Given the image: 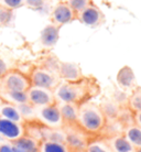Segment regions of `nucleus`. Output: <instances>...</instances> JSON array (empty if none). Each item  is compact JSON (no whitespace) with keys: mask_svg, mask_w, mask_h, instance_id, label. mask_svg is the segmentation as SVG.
Listing matches in <instances>:
<instances>
[{"mask_svg":"<svg viewBox=\"0 0 141 152\" xmlns=\"http://www.w3.org/2000/svg\"><path fill=\"white\" fill-rule=\"evenodd\" d=\"M98 93V85L94 78L82 77L76 82H62L53 89L55 102L61 104L87 103L89 97Z\"/></svg>","mask_w":141,"mask_h":152,"instance_id":"nucleus-1","label":"nucleus"},{"mask_svg":"<svg viewBox=\"0 0 141 152\" xmlns=\"http://www.w3.org/2000/svg\"><path fill=\"white\" fill-rule=\"evenodd\" d=\"M76 125L84 132L97 134L106 125V117L104 111L92 103H84L78 107Z\"/></svg>","mask_w":141,"mask_h":152,"instance_id":"nucleus-2","label":"nucleus"},{"mask_svg":"<svg viewBox=\"0 0 141 152\" xmlns=\"http://www.w3.org/2000/svg\"><path fill=\"white\" fill-rule=\"evenodd\" d=\"M0 84L1 89L6 91H27L31 87L29 76L15 69H9L0 80Z\"/></svg>","mask_w":141,"mask_h":152,"instance_id":"nucleus-3","label":"nucleus"},{"mask_svg":"<svg viewBox=\"0 0 141 152\" xmlns=\"http://www.w3.org/2000/svg\"><path fill=\"white\" fill-rule=\"evenodd\" d=\"M29 78H30L31 86L46 88V89H51V91H53L54 88L61 83L58 74L52 72L45 67L34 69L31 72Z\"/></svg>","mask_w":141,"mask_h":152,"instance_id":"nucleus-4","label":"nucleus"},{"mask_svg":"<svg viewBox=\"0 0 141 152\" xmlns=\"http://www.w3.org/2000/svg\"><path fill=\"white\" fill-rule=\"evenodd\" d=\"M38 117L42 125H44L47 128H53V129H60L63 124L62 116L60 113L58 104H52L49 106L41 107L38 114Z\"/></svg>","mask_w":141,"mask_h":152,"instance_id":"nucleus-5","label":"nucleus"},{"mask_svg":"<svg viewBox=\"0 0 141 152\" xmlns=\"http://www.w3.org/2000/svg\"><path fill=\"white\" fill-rule=\"evenodd\" d=\"M28 103L33 107H45L52 104H55V97H54L53 91L46 89V88L35 87L31 86L27 91Z\"/></svg>","mask_w":141,"mask_h":152,"instance_id":"nucleus-6","label":"nucleus"},{"mask_svg":"<svg viewBox=\"0 0 141 152\" xmlns=\"http://www.w3.org/2000/svg\"><path fill=\"white\" fill-rule=\"evenodd\" d=\"M24 134L26 130L22 124H18L0 117V137L2 139L15 142Z\"/></svg>","mask_w":141,"mask_h":152,"instance_id":"nucleus-7","label":"nucleus"},{"mask_svg":"<svg viewBox=\"0 0 141 152\" xmlns=\"http://www.w3.org/2000/svg\"><path fill=\"white\" fill-rule=\"evenodd\" d=\"M76 19L87 27H97L104 21V13L94 2H91L82 12L76 15Z\"/></svg>","mask_w":141,"mask_h":152,"instance_id":"nucleus-8","label":"nucleus"},{"mask_svg":"<svg viewBox=\"0 0 141 152\" xmlns=\"http://www.w3.org/2000/svg\"><path fill=\"white\" fill-rule=\"evenodd\" d=\"M76 19V15L73 12L69 6L65 1H61L53 8L51 13V20L52 23L61 28L64 24L72 22Z\"/></svg>","mask_w":141,"mask_h":152,"instance_id":"nucleus-9","label":"nucleus"},{"mask_svg":"<svg viewBox=\"0 0 141 152\" xmlns=\"http://www.w3.org/2000/svg\"><path fill=\"white\" fill-rule=\"evenodd\" d=\"M57 74L63 82H76L83 77L80 65L69 62H60Z\"/></svg>","mask_w":141,"mask_h":152,"instance_id":"nucleus-10","label":"nucleus"},{"mask_svg":"<svg viewBox=\"0 0 141 152\" xmlns=\"http://www.w3.org/2000/svg\"><path fill=\"white\" fill-rule=\"evenodd\" d=\"M58 38H60V27L53 23L47 24L40 33V42L46 49L53 48L58 41Z\"/></svg>","mask_w":141,"mask_h":152,"instance_id":"nucleus-11","label":"nucleus"},{"mask_svg":"<svg viewBox=\"0 0 141 152\" xmlns=\"http://www.w3.org/2000/svg\"><path fill=\"white\" fill-rule=\"evenodd\" d=\"M117 83L123 89H134L136 87V76L131 67L123 66L117 74Z\"/></svg>","mask_w":141,"mask_h":152,"instance_id":"nucleus-12","label":"nucleus"},{"mask_svg":"<svg viewBox=\"0 0 141 152\" xmlns=\"http://www.w3.org/2000/svg\"><path fill=\"white\" fill-rule=\"evenodd\" d=\"M78 105L76 104H61L58 105L63 124L67 126L76 125L78 116Z\"/></svg>","mask_w":141,"mask_h":152,"instance_id":"nucleus-13","label":"nucleus"},{"mask_svg":"<svg viewBox=\"0 0 141 152\" xmlns=\"http://www.w3.org/2000/svg\"><path fill=\"white\" fill-rule=\"evenodd\" d=\"M13 147L24 152H40V141L31 136H23L17 141L12 142Z\"/></svg>","mask_w":141,"mask_h":152,"instance_id":"nucleus-14","label":"nucleus"},{"mask_svg":"<svg viewBox=\"0 0 141 152\" xmlns=\"http://www.w3.org/2000/svg\"><path fill=\"white\" fill-rule=\"evenodd\" d=\"M0 117L11 120V121L18 122V124H23V121H24L17 106L9 103H4L0 106Z\"/></svg>","mask_w":141,"mask_h":152,"instance_id":"nucleus-15","label":"nucleus"},{"mask_svg":"<svg viewBox=\"0 0 141 152\" xmlns=\"http://www.w3.org/2000/svg\"><path fill=\"white\" fill-rule=\"evenodd\" d=\"M40 152H72L65 142L43 140L40 142Z\"/></svg>","mask_w":141,"mask_h":152,"instance_id":"nucleus-16","label":"nucleus"},{"mask_svg":"<svg viewBox=\"0 0 141 152\" xmlns=\"http://www.w3.org/2000/svg\"><path fill=\"white\" fill-rule=\"evenodd\" d=\"M113 152H136L134 147L127 140L125 136H117L109 142Z\"/></svg>","mask_w":141,"mask_h":152,"instance_id":"nucleus-17","label":"nucleus"},{"mask_svg":"<svg viewBox=\"0 0 141 152\" xmlns=\"http://www.w3.org/2000/svg\"><path fill=\"white\" fill-rule=\"evenodd\" d=\"M2 98L6 100V103L12 104V105H22L28 103L27 91H2L1 93Z\"/></svg>","mask_w":141,"mask_h":152,"instance_id":"nucleus-18","label":"nucleus"},{"mask_svg":"<svg viewBox=\"0 0 141 152\" xmlns=\"http://www.w3.org/2000/svg\"><path fill=\"white\" fill-rule=\"evenodd\" d=\"M125 137L134 145V149L141 148V128L137 125H132L128 127L125 133Z\"/></svg>","mask_w":141,"mask_h":152,"instance_id":"nucleus-19","label":"nucleus"},{"mask_svg":"<svg viewBox=\"0 0 141 152\" xmlns=\"http://www.w3.org/2000/svg\"><path fill=\"white\" fill-rule=\"evenodd\" d=\"M128 105L134 114L138 111H141V87L136 86L132 89L131 95L128 98Z\"/></svg>","mask_w":141,"mask_h":152,"instance_id":"nucleus-20","label":"nucleus"},{"mask_svg":"<svg viewBox=\"0 0 141 152\" xmlns=\"http://www.w3.org/2000/svg\"><path fill=\"white\" fill-rule=\"evenodd\" d=\"M86 152H113L109 143H107L106 141L102 140H94L87 142V145L85 147Z\"/></svg>","mask_w":141,"mask_h":152,"instance_id":"nucleus-21","label":"nucleus"},{"mask_svg":"<svg viewBox=\"0 0 141 152\" xmlns=\"http://www.w3.org/2000/svg\"><path fill=\"white\" fill-rule=\"evenodd\" d=\"M92 1L93 0H66L65 2L69 4V8L73 10V12L77 15L80 12L83 11Z\"/></svg>","mask_w":141,"mask_h":152,"instance_id":"nucleus-22","label":"nucleus"},{"mask_svg":"<svg viewBox=\"0 0 141 152\" xmlns=\"http://www.w3.org/2000/svg\"><path fill=\"white\" fill-rule=\"evenodd\" d=\"M13 11L0 6V27H8L13 21Z\"/></svg>","mask_w":141,"mask_h":152,"instance_id":"nucleus-23","label":"nucleus"},{"mask_svg":"<svg viewBox=\"0 0 141 152\" xmlns=\"http://www.w3.org/2000/svg\"><path fill=\"white\" fill-rule=\"evenodd\" d=\"M17 108H18L19 113L21 114V116H22L23 120H26V118H30V117H32V116H34V110H33L34 107L31 106L29 103L22 104V105H18Z\"/></svg>","mask_w":141,"mask_h":152,"instance_id":"nucleus-24","label":"nucleus"},{"mask_svg":"<svg viewBox=\"0 0 141 152\" xmlns=\"http://www.w3.org/2000/svg\"><path fill=\"white\" fill-rule=\"evenodd\" d=\"M0 6L13 11L24 6V0H0Z\"/></svg>","mask_w":141,"mask_h":152,"instance_id":"nucleus-25","label":"nucleus"},{"mask_svg":"<svg viewBox=\"0 0 141 152\" xmlns=\"http://www.w3.org/2000/svg\"><path fill=\"white\" fill-rule=\"evenodd\" d=\"M45 4L46 0H24V6L33 10H42Z\"/></svg>","mask_w":141,"mask_h":152,"instance_id":"nucleus-26","label":"nucleus"},{"mask_svg":"<svg viewBox=\"0 0 141 152\" xmlns=\"http://www.w3.org/2000/svg\"><path fill=\"white\" fill-rule=\"evenodd\" d=\"M8 71H9V69H8L7 63H6V62L0 57V80H1V78L7 74Z\"/></svg>","mask_w":141,"mask_h":152,"instance_id":"nucleus-27","label":"nucleus"},{"mask_svg":"<svg viewBox=\"0 0 141 152\" xmlns=\"http://www.w3.org/2000/svg\"><path fill=\"white\" fill-rule=\"evenodd\" d=\"M0 152H15L13 145L11 143H0Z\"/></svg>","mask_w":141,"mask_h":152,"instance_id":"nucleus-28","label":"nucleus"},{"mask_svg":"<svg viewBox=\"0 0 141 152\" xmlns=\"http://www.w3.org/2000/svg\"><path fill=\"white\" fill-rule=\"evenodd\" d=\"M134 121H136V125L141 128V111H138L134 114Z\"/></svg>","mask_w":141,"mask_h":152,"instance_id":"nucleus-29","label":"nucleus"},{"mask_svg":"<svg viewBox=\"0 0 141 152\" xmlns=\"http://www.w3.org/2000/svg\"><path fill=\"white\" fill-rule=\"evenodd\" d=\"M13 150H15V152H24V151H21V150H19V149H17L15 147H13Z\"/></svg>","mask_w":141,"mask_h":152,"instance_id":"nucleus-30","label":"nucleus"},{"mask_svg":"<svg viewBox=\"0 0 141 152\" xmlns=\"http://www.w3.org/2000/svg\"><path fill=\"white\" fill-rule=\"evenodd\" d=\"M72 152H86L85 150H73Z\"/></svg>","mask_w":141,"mask_h":152,"instance_id":"nucleus-31","label":"nucleus"},{"mask_svg":"<svg viewBox=\"0 0 141 152\" xmlns=\"http://www.w3.org/2000/svg\"><path fill=\"white\" fill-rule=\"evenodd\" d=\"M136 152H141V148H139V149H136Z\"/></svg>","mask_w":141,"mask_h":152,"instance_id":"nucleus-32","label":"nucleus"},{"mask_svg":"<svg viewBox=\"0 0 141 152\" xmlns=\"http://www.w3.org/2000/svg\"><path fill=\"white\" fill-rule=\"evenodd\" d=\"M2 140H4V139H2V138L0 137V143H2Z\"/></svg>","mask_w":141,"mask_h":152,"instance_id":"nucleus-33","label":"nucleus"}]
</instances>
